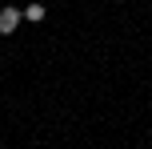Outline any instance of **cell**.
<instances>
[{
	"instance_id": "cell-1",
	"label": "cell",
	"mask_w": 152,
	"mask_h": 149,
	"mask_svg": "<svg viewBox=\"0 0 152 149\" xmlns=\"http://www.w3.org/2000/svg\"><path fill=\"white\" fill-rule=\"evenodd\" d=\"M16 24H20V8H0V36H8Z\"/></svg>"
},
{
	"instance_id": "cell-2",
	"label": "cell",
	"mask_w": 152,
	"mask_h": 149,
	"mask_svg": "<svg viewBox=\"0 0 152 149\" xmlns=\"http://www.w3.org/2000/svg\"><path fill=\"white\" fill-rule=\"evenodd\" d=\"M20 16H24V20H32V24H40V20L48 16V8H44V4H28V8H20Z\"/></svg>"
}]
</instances>
